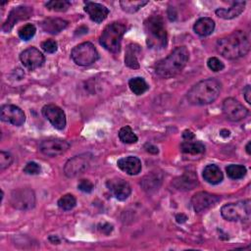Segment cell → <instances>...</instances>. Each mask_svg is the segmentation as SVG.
Segmentation results:
<instances>
[{
    "label": "cell",
    "mask_w": 251,
    "mask_h": 251,
    "mask_svg": "<svg viewBox=\"0 0 251 251\" xmlns=\"http://www.w3.org/2000/svg\"><path fill=\"white\" fill-rule=\"evenodd\" d=\"M217 51L225 58L234 60L245 56L250 49V40L246 32L236 30L217 41Z\"/></svg>",
    "instance_id": "cell-1"
},
{
    "label": "cell",
    "mask_w": 251,
    "mask_h": 251,
    "mask_svg": "<svg viewBox=\"0 0 251 251\" xmlns=\"http://www.w3.org/2000/svg\"><path fill=\"white\" fill-rule=\"evenodd\" d=\"M189 59V52L185 46L176 47L166 58L155 65V73L162 78H170L178 75Z\"/></svg>",
    "instance_id": "cell-2"
},
{
    "label": "cell",
    "mask_w": 251,
    "mask_h": 251,
    "mask_svg": "<svg viewBox=\"0 0 251 251\" xmlns=\"http://www.w3.org/2000/svg\"><path fill=\"white\" fill-rule=\"evenodd\" d=\"M222 90L221 82L216 78H207L193 85L187 92V100L193 105H207L214 102Z\"/></svg>",
    "instance_id": "cell-3"
},
{
    "label": "cell",
    "mask_w": 251,
    "mask_h": 251,
    "mask_svg": "<svg viewBox=\"0 0 251 251\" xmlns=\"http://www.w3.org/2000/svg\"><path fill=\"white\" fill-rule=\"evenodd\" d=\"M146 43L149 48L159 50L166 47L168 42L167 30L161 16H151L144 22Z\"/></svg>",
    "instance_id": "cell-4"
},
{
    "label": "cell",
    "mask_w": 251,
    "mask_h": 251,
    "mask_svg": "<svg viewBox=\"0 0 251 251\" xmlns=\"http://www.w3.org/2000/svg\"><path fill=\"white\" fill-rule=\"evenodd\" d=\"M126 32V25L114 22L108 25L102 31L99 42L100 44L112 53H119L121 50L122 38Z\"/></svg>",
    "instance_id": "cell-5"
},
{
    "label": "cell",
    "mask_w": 251,
    "mask_h": 251,
    "mask_svg": "<svg viewBox=\"0 0 251 251\" xmlns=\"http://www.w3.org/2000/svg\"><path fill=\"white\" fill-rule=\"evenodd\" d=\"M250 213L251 204L249 199L226 204L221 209V214L223 218L230 222L248 221L250 218Z\"/></svg>",
    "instance_id": "cell-6"
},
{
    "label": "cell",
    "mask_w": 251,
    "mask_h": 251,
    "mask_svg": "<svg viewBox=\"0 0 251 251\" xmlns=\"http://www.w3.org/2000/svg\"><path fill=\"white\" fill-rule=\"evenodd\" d=\"M71 57L78 66H90L98 60L99 54L92 43L83 42L74 47Z\"/></svg>",
    "instance_id": "cell-7"
},
{
    "label": "cell",
    "mask_w": 251,
    "mask_h": 251,
    "mask_svg": "<svg viewBox=\"0 0 251 251\" xmlns=\"http://www.w3.org/2000/svg\"><path fill=\"white\" fill-rule=\"evenodd\" d=\"M10 202L16 209L29 210L35 204V195L29 188H18L12 191Z\"/></svg>",
    "instance_id": "cell-8"
},
{
    "label": "cell",
    "mask_w": 251,
    "mask_h": 251,
    "mask_svg": "<svg viewBox=\"0 0 251 251\" xmlns=\"http://www.w3.org/2000/svg\"><path fill=\"white\" fill-rule=\"evenodd\" d=\"M223 113L231 122H239L247 117L248 110L236 99L226 98L223 102Z\"/></svg>",
    "instance_id": "cell-9"
},
{
    "label": "cell",
    "mask_w": 251,
    "mask_h": 251,
    "mask_svg": "<svg viewBox=\"0 0 251 251\" xmlns=\"http://www.w3.org/2000/svg\"><path fill=\"white\" fill-rule=\"evenodd\" d=\"M0 118L3 122L16 126H21L25 121V116L22 109L12 104H6L1 107Z\"/></svg>",
    "instance_id": "cell-10"
},
{
    "label": "cell",
    "mask_w": 251,
    "mask_h": 251,
    "mask_svg": "<svg viewBox=\"0 0 251 251\" xmlns=\"http://www.w3.org/2000/svg\"><path fill=\"white\" fill-rule=\"evenodd\" d=\"M70 147V143L61 138H48L43 140L40 145V151L47 156L55 157L65 153Z\"/></svg>",
    "instance_id": "cell-11"
},
{
    "label": "cell",
    "mask_w": 251,
    "mask_h": 251,
    "mask_svg": "<svg viewBox=\"0 0 251 251\" xmlns=\"http://www.w3.org/2000/svg\"><path fill=\"white\" fill-rule=\"evenodd\" d=\"M220 197L215 194H211L205 191L195 193L191 198V206L196 213L203 212L220 201Z\"/></svg>",
    "instance_id": "cell-12"
},
{
    "label": "cell",
    "mask_w": 251,
    "mask_h": 251,
    "mask_svg": "<svg viewBox=\"0 0 251 251\" xmlns=\"http://www.w3.org/2000/svg\"><path fill=\"white\" fill-rule=\"evenodd\" d=\"M20 60L27 70L33 71L43 65L45 58L38 49L29 47L21 53Z\"/></svg>",
    "instance_id": "cell-13"
},
{
    "label": "cell",
    "mask_w": 251,
    "mask_h": 251,
    "mask_svg": "<svg viewBox=\"0 0 251 251\" xmlns=\"http://www.w3.org/2000/svg\"><path fill=\"white\" fill-rule=\"evenodd\" d=\"M42 115L57 129H63L66 126L65 112L54 104H47L42 108Z\"/></svg>",
    "instance_id": "cell-14"
},
{
    "label": "cell",
    "mask_w": 251,
    "mask_h": 251,
    "mask_svg": "<svg viewBox=\"0 0 251 251\" xmlns=\"http://www.w3.org/2000/svg\"><path fill=\"white\" fill-rule=\"evenodd\" d=\"M32 15V9L28 6H18L11 10V12L8 15L7 20L2 25V29L6 32L10 31L15 24H17L19 21H24L28 19Z\"/></svg>",
    "instance_id": "cell-15"
},
{
    "label": "cell",
    "mask_w": 251,
    "mask_h": 251,
    "mask_svg": "<svg viewBox=\"0 0 251 251\" xmlns=\"http://www.w3.org/2000/svg\"><path fill=\"white\" fill-rule=\"evenodd\" d=\"M106 185L112 194L120 201L126 200L131 193L129 183L121 177H114L107 180Z\"/></svg>",
    "instance_id": "cell-16"
},
{
    "label": "cell",
    "mask_w": 251,
    "mask_h": 251,
    "mask_svg": "<svg viewBox=\"0 0 251 251\" xmlns=\"http://www.w3.org/2000/svg\"><path fill=\"white\" fill-rule=\"evenodd\" d=\"M89 166V159L86 155H79L70 159L64 168L65 175L69 177H74L82 174Z\"/></svg>",
    "instance_id": "cell-17"
},
{
    "label": "cell",
    "mask_w": 251,
    "mask_h": 251,
    "mask_svg": "<svg viewBox=\"0 0 251 251\" xmlns=\"http://www.w3.org/2000/svg\"><path fill=\"white\" fill-rule=\"evenodd\" d=\"M84 11L89 15V18L95 23L103 22L109 14V10L106 6L95 2H86L84 6Z\"/></svg>",
    "instance_id": "cell-18"
},
{
    "label": "cell",
    "mask_w": 251,
    "mask_h": 251,
    "mask_svg": "<svg viewBox=\"0 0 251 251\" xmlns=\"http://www.w3.org/2000/svg\"><path fill=\"white\" fill-rule=\"evenodd\" d=\"M118 167L125 173L129 176H134L140 173L141 171V161L134 156H127L121 158L117 163Z\"/></svg>",
    "instance_id": "cell-19"
},
{
    "label": "cell",
    "mask_w": 251,
    "mask_h": 251,
    "mask_svg": "<svg viewBox=\"0 0 251 251\" xmlns=\"http://www.w3.org/2000/svg\"><path fill=\"white\" fill-rule=\"evenodd\" d=\"M244 7H245V1H236V2H233L232 5L227 9H225V8L217 9L216 15L219 18H222L225 20H230L239 16L243 12Z\"/></svg>",
    "instance_id": "cell-20"
},
{
    "label": "cell",
    "mask_w": 251,
    "mask_h": 251,
    "mask_svg": "<svg viewBox=\"0 0 251 251\" xmlns=\"http://www.w3.org/2000/svg\"><path fill=\"white\" fill-rule=\"evenodd\" d=\"M68 26V22L59 18H48L41 22V27L45 32L57 34Z\"/></svg>",
    "instance_id": "cell-21"
},
{
    "label": "cell",
    "mask_w": 251,
    "mask_h": 251,
    "mask_svg": "<svg viewBox=\"0 0 251 251\" xmlns=\"http://www.w3.org/2000/svg\"><path fill=\"white\" fill-rule=\"evenodd\" d=\"M198 183L197 176L193 172H186L182 176L175 179L174 185L177 189L181 190H190L193 189Z\"/></svg>",
    "instance_id": "cell-22"
},
{
    "label": "cell",
    "mask_w": 251,
    "mask_h": 251,
    "mask_svg": "<svg viewBox=\"0 0 251 251\" xmlns=\"http://www.w3.org/2000/svg\"><path fill=\"white\" fill-rule=\"evenodd\" d=\"M193 29L200 36H208L215 29V22L211 18H200L195 22Z\"/></svg>",
    "instance_id": "cell-23"
},
{
    "label": "cell",
    "mask_w": 251,
    "mask_h": 251,
    "mask_svg": "<svg viewBox=\"0 0 251 251\" xmlns=\"http://www.w3.org/2000/svg\"><path fill=\"white\" fill-rule=\"evenodd\" d=\"M203 178L210 184H219L222 182L224 176L220 168L216 165H207L203 170Z\"/></svg>",
    "instance_id": "cell-24"
},
{
    "label": "cell",
    "mask_w": 251,
    "mask_h": 251,
    "mask_svg": "<svg viewBox=\"0 0 251 251\" xmlns=\"http://www.w3.org/2000/svg\"><path fill=\"white\" fill-rule=\"evenodd\" d=\"M180 151L188 155H201L205 152V146L199 141L184 140L180 144Z\"/></svg>",
    "instance_id": "cell-25"
},
{
    "label": "cell",
    "mask_w": 251,
    "mask_h": 251,
    "mask_svg": "<svg viewBox=\"0 0 251 251\" xmlns=\"http://www.w3.org/2000/svg\"><path fill=\"white\" fill-rule=\"evenodd\" d=\"M140 52V48L137 44H129L126 50L125 64L130 69H138L139 63L137 60V54Z\"/></svg>",
    "instance_id": "cell-26"
},
{
    "label": "cell",
    "mask_w": 251,
    "mask_h": 251,
    "mask_svg": "<svg viewBox=\"0 0 251 251\" xmlns=\"http://www.w3.org/2000/svg\"><path fill=\"white\" fill-rule=\"evenodd\" d=\"M162 182V176L159 173H150L141 181V185L144 190L146 191H152L155 189H158L159 185Z\"/></svg>",
    "instance_id": "cell-27"
},
{
    "label": "cell",
    "mask_w": 251,
    "mask_h": 251,
    "mask_svg": "<svg viewBox=\"0 0 251 251\" xmlns=\"http://www.w3.org/2000/svg\"><path fill=\"white\" fill-rule=\"evenodd\" d=\"M128 86L130 90L136 95L143 94L149 88V85L147 84V82L144 80L143 77H140V76H135L130 78L128 80Z\"/></svg>",
    "instance_id": "cell-28"
},
{
    "label": "cell",
    "mask_w": 251,
    "mask_h": 251,
    "mask_svg": "<svg viewBox=\"0 0 251 251\" xmlns=\"http://www.w3.org/2000/svg\"><path fill=\"white\" fill-rule=\"evenodd\" d=\"M227 176L231 179H240L246 175V168L243 165H229L226 169Z\"/></svg>",
    "instance_id": "cell-29"
},
{
    "label": "cell",
    "mask_w": 251,
    "mask_h": 251,
    "mask_svg": "<svg viewBox=\"0 0 251 251\" xmlns=\"http://www.w3.org/2000/svg\"><path fill=\"white\" fill-rule=\"evenodd\" d=\"M119 137L121 139V141H123L124 143H135L137 142V136L136 134L133 132V130L131 129V127L129 126H123L120 131H119Z\"/></svg>",
    "instance_id": "cell-30"
},
{
    "label": "cell",
    "mask_w": 251,
    "mask_h": 251,
    "mask_svg": "<svg viewBox=\"0 0 251 251\" xmlns=\"http://www.w3.org/2000/svg\"><path fill=\"white\" fill-rule=\"evenodd\" d=\"M148 3V1H129V0H123L120 2V5L122 7V9L125 12L127 13H135L136 11H138L140 8H142L143 6H145Z\"/></svg>",
    "instance_id": "cell-31"
},
{
    "label": "cell",
    "mask_w": 251,
    "mask_h": 251,
    "mask_svg": "<svg viewBox=\"0 0 251 251\" xmlns=\"http://www.w3.org/2000/svg\"><path fill=\"white\" fill-rule=\"evenodd\" d=\"M45 6L49 10H52L55 12H65L70 8L71 2L67 0H52V1H48L45 4Z\"/></svg>",
    "instance_id": "cell-32"
},
{
    "label": "cell",
    "mask_w": 251,
    "mask_h": 251,
    "mask_svg": "<svg viewBox=\"0 0 251 251\" xmlns=\"http://www.w3.org/2000/svg\"><path fill=\"white\" fill-rule=\"evenodd\" d=\"M76 204V200L72 194H65L58 200V206L64 211L72 210Z\"/></svg>",
    "instance_id": "cell-33"
},
{
    "label": "cell",
    "mask_w": 251,
    "mask_h": 251,
    "mask_svg": "<svg viewBox=\"0 0 251 251\" xmlns=\"http://www.w3.org/2000/svg\"><path fill=\"white\" fill-rule=\"evenodd\" d=\"M35 31H36V28L33 25L31 24H27V25H25L24 26H22L19 31H18V34H19V37L23 40H29L30 38H32L35 34Z\"/></svg>",
    "instance_id": "cell-34"
},
{
    "label": "cell",
    "mask_w": 251,
    "mask_h": 251,
    "mask_svg": "<svg viewBox=\"0 0 251 251\" xmlns=\"http://www.w3.org/2000/svg\"><path fill=\"white\" fill-rule=\"evenodd\" d=\"M207 66L210 70H212L213 72H220L222 70H224L225 65L222 61H220L218 58L216 57H211L209 58L208 62H207Z\"/></svg>",
    "instance_id": "cell-35"
},
{
    "label": "cell",
    "mask_w": 251,
    "mask_h": 251,
    "mask_svg": "<svg viewBox=\"0 0 251 251\" xmlns=\"http://www.w3.org/2000/svg\"><path fill=\"white\" fill-rule=\"evenodd\" d=\"M13 162V157L10 153L1 151L0 152V170L3 171L6 168H8Z\"/></svg>",
    "instance_id": "cell-36"
},
{
    "label": "cell",
    "mask_w": 251,
    "mask_h": 251,
    "mask_svg": "<svg viewBox=\"0 0 251 251\" xmlns=\"http://www.w3.org/2000/svg\"><path fill=\"white\" fill-rule=\"evenodd\" d=\"M57 42L53 39H47L41 43V48L47 53H55L57 51Z\"/></svg>",
    "instance_id": "cell-37"
},
{
    "label": "cell",
    "mask_w": 251,
    "mask_h": 251,
    "mask_svg": "<svg viewBox=\"0 0 251 251\" xmlns=\"http://www.w3.org/2000/svg\"><path fill=\"white\" fill-rule=\"evenodd\" d=\"M41 171L40 166L35 162H28L24 168V172L27 175H38Z\"/></svg>",
    "instance_id": "cell-38"
},
{
    "label": "cell",
    "mask_w": 251,
    "mask_h": 251,
    "mask_svg": "<svg viewBox=\"0 0 251 251\" xmlns=\"http://www.w3.org/2000/svg\"><path fill=\"white\" fill-rule=\"evenodd\" d=\"M77 187H78L79 190H81V191H83V192H86V193H89V192H91V191L93 190L94 185H93V183H92L90 180H88V179H81V180L78 182Z\"/></svg>",
    "instance_id": "cell-39"
},
{
    "label": "cell",
    "mask_w": 251,
    "mask_h": 251,
    "mask_svg": "<svg viewBox=\"0 0 251 251\" xmlns=\"http://www.w3.org/2000/svg\"><path fill=\"white\" fill-rule=\"evenodd\" d=\"M243 96H244V99L245 101L250 104L251 103V99H250V96H251V89H250V85H246L245 88L243 89Z\"/></svg>",
    "instance_id": "cell-40"
},
{
    "label": "cell",
    "mask_w": 251,
    "mask_h": 251,
    "mask_svg": "<svg viewBox=\"0 0 251 251\" xmlns=\"http://www.w3.org/2000/svg\"><path fill=\"white\" fill-rule=\"evenodd\" d=\"M182 137L184 140H192L195 138V135L190 130H184L182 133Z\"/></svg>",
    "instance_id": "cell-41"
},
{
    "label": "cell",
    "mask_w": 251,
    "mask_h": 251,
    "mask_svg": "<svg viewBox=\"0 0 251 251\" xmlns=\"http://www.w3.org/2000/svg\"><path fill=\"white\" fill-rule=\"evenodd\" d=\"M145 148H146V150H147L149 153H152V154H157V153L159 152V150H158V148H157L156 146H154V145H152V144H149V143H147V144L145 145Z\"/></svg>",
    "instance_id": "cell-42"
},
{
    "label": "cell",
    "mask_w": 251,
    "mask_h": 251,
    "mask_svg": "<svg viewBox=\"0 0 251 251\" xmlns=\"http://www.w3.org/2000/svg\"><path fill=\"white\" fill-rule=\"evenodd\" d=\"M250 144H251L250 141H248V143L246 144V152H247V154H250Z\"/></svg>",
    "instance_id": "cell-43"
}]
</instances>
